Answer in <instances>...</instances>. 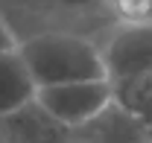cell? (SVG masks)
Segmentation results:
<instances>
[{"label": "cell", "instance_id": "obj_1", "mask_svg": "<svg viewBox=\"0 0 152 143\" xmlns=\"http://www.w3.org/2000/svg\"><path fill=\"white\" fill-rule=\"evenodd\" d=\"M18 55L35 88H56L70 82H99L105 67L96 50V41L73 32H38L20 38Z\"/></svg>", "mask_w": 152, "mask_h": 143}, {"label": "cell", "instance_id": "obj_9", "mask_svg": "<svg viewBox=\"0 0 152 143\" xmlns=\"http://www.w3.org/2000/svg\"><path fill=\"white\" fill-rule=\"evenodd\" d=\"M114 23H152V0H108Z\"/></svg>", "mask_w": 152, "mask_h": 143}, {"label": "cell", "instance_id": "obj_7", "mask_svg": "<svg viewBox=\"0 0 152 143\" xmlns=\"http://www.w3.org/2000/svg\"><path fill=\"white\" fill-rule=\"evenodd\" d=\"M35 82L26 73L18 50L0 55V117L18 111L20 105L35 99Z\"/></svg>", "mask_w": 152, "mask_h": 143}, {"label": "cell", "instance_id": "obj_4", "mask_svg": "<svg viewBox=\"0 0 152 143\" xmlns=\"http://www.w3.org/2000/svg\"><path fill=\"white\" fill-rule=\"evenodd\" d=\"M35 102L56 123L64 128H79L91 123L96 114H102L114 102V90L108 79L99 82H70V85H56V88H38Z\"/></svg>", "mask_w": 152, "mask_h": 143}, {"label": "cell", "instance_id": "obj_2", "mask_svg": "<svg viewBox=\"0 0 152 143\" xmlns=\"http://www.w3.org/2000/svg\"><path fill=\"white\" fill-rule=\"evenodd\" d=\"M0 15L15 32L18 20L38 23V32H73L96 41L108 26V0H0Z\"/></svg>", "mask_w": 152, "mask_h": 143}, {"label": "cell", "instance_id": "obj_3", "mask_svg": "<svg viewBox=\"0 0 152 143\" xmlns=\"http://www.w3.org/2000/svg\"><path fill=\"white\" fill-rule=\"evenodd\" d=\"M96 50L111 85L152 73V23H114L96 38Z\"/></svg>", "mask_w": 152, "mask_h": 143}, {"label": "cell", "instance_id": "obj_8", "mask_svg": "<svg viewBox=\"0 0 152 143\" xmlns=\"http://www.w3.org/2000/svg\"><path fill=\"white\" fill-rule=\"evenodd\" d=\"M111 90H114V102L143 131V140L152 143V73L143 79H134V82L111 85Z\"/></svg>", "mask_w": 152, "mask_h": 143}, {"label": "cell", "instance_id": "obj_10", "mask_svg": "<svg viewBox=\"0 0 152 143\" xmlns=\"http://www.w3.org/2000/svg\"><path fill=\"white\" fill-rule=\"evenodd\" d=\"M12 50H18V38H15V32L9 29L6 18L0 15V55H3V53H12Z\"/></svg>", "mask_w": 152, "mask_h": 143}, {"label": "cell", "instance_id": "obj_11", "mask_svg": "<svg viewBox=\"0 0 152 143\" xmlns=\"http://www.w3.org/2000/svg\"><path fill=\"white\" fill-rule=\"evenodd\" d=\"M0 143H3V137H0Z\"/></svg>", "mask_w": 152, "mask_h": 143}, {"label": "cell", "instance_id": "obj_6", "mask_svg": "<svg viewBox=\"0 0 152 143\" xmlns=\"http://www.w3.org/2000/svg\"><path fill=\"white\" fill-rule=\"evenodd\" d=\"M70 143H146V140H143V131L137 128V123L117 102H111L91 123L73 128Z\"/></svg>", "mask_w": 152, "mask_h": 143}, {"label": "cell", "instance_id": "obj_5", "mask_svg": "<svg viewBox=\"0 0 152 143\" xmlns=\"http://www.w3.org/2000/svg\"><path fill=\"white\" fill-rule=\"evenodd\" d=\"M3 143H70V128L56 123L35 99L0 117Z\"/></svg>", "mask_w": 152, "mask_h": 143}]
</instances>
